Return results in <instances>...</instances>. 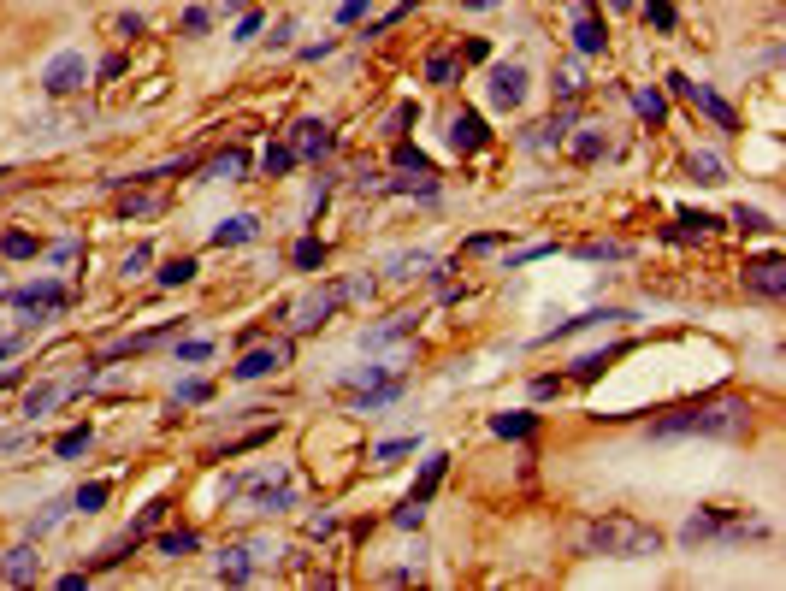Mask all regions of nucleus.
I'll return each mask as SVG.
<instances>
[{"label": "nucleus", "mask_w": 786, "mask_h": 591, "mask_svg": "<svg viewBox=\"0 0 786 591\" xmlns=\"http://www.w3.org/2000/svg\"><path fill=\"white\" fill-rule=\"evenodd\" d=\"M751 432V402L745 396H704L686 408H668L651 426V438H745Z\"/></svg>", "instance_id": "f257e3e1"}, {"label": "nucleus", "mask_w": 786, "mask_h": 591, "mask_svg": "<svg viewBox=\"0 0 786 591\" xmlns=\"http://www.w3.org/2000/svg\"><path fill=\"white\" fill-rule=\"evenodd\" d=\"M580 550L586 556H609V562H645L662 550V532L639 515H597L580 526Z\"/></svg>", "instance_id": "f03ea898"}, {"label": "nucleus", "mask_w": 786, "mask_h": 591, "mask_svg": "<svg viewBox=\"0 0 786 591\" xmlns=\"http://www.w3.org/2000/svg\"><path fill=\"white\" fill-rule=\"evenodd\" d=\"M668 83H674V95H680V101H692V107H698V113H704V119H710L716 131H739V113H733V107L721 101L716 89H704V83H692L686 71H674Z\"/></svg>", "instance_id": "7ed1b4c3"}, {"label": "nucleus", "mask_w": 786, "mask_h": 591, "mask_svg": "<svg viewBox=\"0 0 786 591\" xmlns=\"http://www.w3.org/2000/svg\"><path fill=\"white\" fill-rule=\"evenodd\" d=\"M745 532H763V526H745L739 509H710V515H692L686 521V544H710V538H745Z\"/></svg>", "instance_id": "20e7f679"}, {"label": "nucleus", "mask_w": 786, "mask_h": 591, "mask_svg": "<svg viewBox=\"0 0 786 591\" xmlns=\"http://www.w3.org/2000/svg\"><path fill=\"white\" fill-rule=\"evenodd\" d=\"M739 284H745L751 296H763V302H781V296H786V261H781V255H763V261H745V272H739Z\"/></svg>", "instance_id": "39448f33"}, {"label": "nucleus", "mask_w": 786, "mask_h": 591, "mask_svg": "<svg viewBox=\"0 0 786 591\" xmlns=\"http://www.w3.org/2000/svg\"><path fill=\"white\" fill-rule=\"evenodd\" d=\"M83 83H89V60H83V54H54L48 71H42V89H48V95H77Z\"/></svg>", "instance_id": "423d86ee"}, {"label": "nucleus", "mask_w": 786, "mask_h": 591, "mask_svg": "<svg viewBox=\"0 0 786 591\" xmlns=\"http://www.w3.org/2000/svg\"><path fill=\"white\" fill-rule=\"evenodd\" d=\"M278 367H290V343H255L231 373H237V379H272Z\"/></svg>", "instance_id": "0eeeda50"}, {"label": "nucleus", "mask_w": 786, "mask_h": 591, "mask_svg": "<svg viewBox=\"0 0 786 591\" xmlns=\"http://www.w3.org/2000/svg\"><path fill=\"white\" fill-rule=\"evenodd\" d=\"M290 148H296V160H320V154H331V148H337V136H331L326 119H302V125H296V136H290Z\"/></svg>", "instance_id": "6e6552de"}, {"label": "nucleus", "mask_w": 786, "mask_h": 591, "mask_svg": "<svg viewBox=\"0 0 786 591\" xmlns=\"http://www.w3.org/2000/svg\"><path fill=\"white\" fill-rule=\"evenodd\" d=\"M450 148H456V154H479V148H485V119L461 107L456 119H450Z\"/></svg>", "instance_id": "1a4fd4ad"}, {"label": "nucleus", "mask_w": 786, "mask_h": 591, "mask_svg": "<svg viewBox=\"0 0 786 591\" xmlns=\"http://www.w3.org/2000/svg\"><path fill=\"white\" fill-rule=\"evenodd\" d=\"M491 101H497V107H521V101H526V71L521 66H497V71H491Z\"/></svg>", "instance_id": "9d476101"}, {"label": "nucleus", "mask_w": 786, "mask_h": 591, "mask_svg": "<svg viewBox=\"0 0 786 591\" xmlns=\"http://www.w3.org/2000/svg\"><path fill=\"white\" fill-rule=\"evenodd\" d=\"M574 42H580V54H603V24L591 18V0H580V24H574Z\"/></svg>", "instance_id": "9b49d317"}, {"label": "nucleus", "mask_w": 786, "mask_h": 591, "mask_svg": "<svg viewBox=\"0 0 786 591\" xmlns=\"http://www.w3.org/2000/svg\"><path fill=\"white\" fill-rule=\"evenodd\" d=\"M12 302H24V308H60L66 290H60V284H30V290H18Z\"/></svg>", "instance_id": "f8f14e48"}, {"label": "nucleus", "mask_w": 786, "mask_h": 591, "mask_svg": "<svg viewBox=\"0 0 786 591\" xmlns=\"http://www.w3.org/2000/svg\"><path fill=\"white\" fill-rule=\"evenodd\" d=\"M337 302H343V290H326L320 302H308V308H302V320H296V326H302V331L326 326V314H331V308H337Z\"/></svg>", "instance_id": "ddd939ff"}, {"label": "nucleus", "mask_w": 786, "mask_h": 591, "mask_svg": "<svg viewBox=\"0 0 786 591\" xmlns=\"http://www.w3.org/2000/svg\"><path fill=\"white\" fill-rule=\"evenodd\" d=\"M438 479H444V456L426 461V473H420V485H414V497H408V503H414V509H426V497L438 491Z\"/></svg>", "instance_id": "4468645a"}, {"label": "nucleus", "mask_w": 786, "mask_h": 591, "mask_svg": "<svg viewBox=\"0 0 786 591\" xmlns=\"http://www.w3.org/2000/svg\"><path fill=\"white\" fill-rule=\"evenodd\" d=\"M30 574H36V550L24 544V550H12V556H6V580H12V586H24Z\"/></svg>", "instance_id": "2eb2a0df"}, {"label": "nucleus", "mask_w": 786, "mask_h": 591, "mask_svg": "<svg viewBox=\"0 0 786 591\" xmlns=\"http://www.w3.org/2000/svg\"><path fill=\"white\" fill-rule=\"evenodd\" d=\"M290 261L302 266V272H314V266H326V243H314V237H302V243L290 249Z\"/></svg>", "instance_id": "dca6fc26"}, {"label": "nucleus", "mask_w": 786, "mask_h": 591, "mask_svg": "<svg viewBox=\"0 0 786 591\" xmlns=\"http://www.w3.org/2000/svg\"><path fill=\"white\" fill-rule=\"evenodd\" d=\"M249 237H255V219H225V225L213 231V243H219V249H225V243H249Z\"/></svg>", "instance_id": "f3484780"}, {"label": "nucleus", "mask_w": 786, "mask_h": 591, "mask_svg": "<svg viewBox=\"0 0 786 591\" xmlns=\"http://www.w3.org/2000/svg\"><path fill=\"white\" fill-rule=\"evenodd\" d=\"M0 255L30 261V255H36V237H30V231H6V237H0Z\"/></svg>", "instance_id": "a211bd4d"}, {"label": "nucleus", "mask_w": 786, "mask_h": 591, "mask_svg": "<svg viewBox=\"0 0 786 591\" xmlns=\"http://www.w3.org/2000/svg\"><path fill=\"white\" fill-rule=\"evenodd\" d=\"M491 432H497V438H526V432H532V414H497Z\"/></svg>", "instance_id": "6ab92c4d"}, {"label": "nucleus", "mask_w": 786, "mask_h": 591, "mask_svg": "<svg viewBox=\"0 0 786 591\" xmlns=\"http://www.w3.org/2000/svg\"><path fill=\"white\" fill-rule=\"evenodd\" d=\"M633 107H639V113H645L651 125H662V113H668V101H662L656 89H633Z\"/></svg>", "instance_id": "aec40b11"}, {"label": "nucleus", "mask_w": 786, "mask_h": 591, "mask_svg": "<svg viewBox=\"0 0 786 591\" xmlns=\"http://www.w3.org/2000/svg\"><path fill=\"white\" fill-rule=\"evenodd\" d=\"M266 178H278V172H290V166H296V148H290V142H278V148H266Z\"/></svg>", "instance_id": "412c9836"}, {"label": "nucleus", "mask_w": 786, "mask_h": 591, "mask_svg": "<svg viewBox=\"0 0 786 591\" xmlns=\"http://www.w3.org/2000/svg\"><path fill=\"white\" fill-rule=\"evenodd\" d=\"M190 278H196V261H190V255H178V261L160 266V284H190Z\"/></svg>", "instance_id": "4be33fe9"}, {"label": "nucleus", "mask_w": 786, "mask_h": 591, "mask_svg": "<svg viewBox=\"0 0 786 591\" xmlns=\"http://www.w3.org/2000/svg\"><path fill=\"white\" fill-rule=\"evenodd\" d=\"M615 355H621V343H615V349H603V355H586V361H580V367H574V379H597V373H603V367H609V361H615Z\"/></svg>", "instance_id": "5701e85b"}, {"label": "nucleus", "mask_w": 786, "mask_h": 591, "mask_svg": "<svg viewBox=\"0 0 786 591\" xmlns=\"http://www.w3.org/2000/svg\"><path fill=\"white\" fill-rule=\"evenodd\" d=\"M692 178H698V184H721V160L716 154H698V160H692Z\"/></svg>", "instance_id": "b1692460"}, {"label": "nucleus", "mask_w": 786, "mask_h": 591, "mask_svg": "<svg viewBox=\"0 0 786 591\" xmlns=\"http://www.w3.org/2000/svg\"><path fill=\"white\" fill-rule=\"evenodd\" d=\"M645 18L656 30H674V0H645Z\"/></svg>", "instance_id": "393cba45"}, {"label": "nucleus", "mask_w": 786, "mask_h": 591, "mask_svg": "<svg viewBox=\"0 0 786 591\" xmlns=\"http://www.w3.org/2000/svg\"><path fill=\"white\" fill-rule=\"evenodd\" d=\"M450 71H456V54H444V48L426 60V77H432V83H450Z\"/></svg>", "instance_id": "a878e982"}, {"label": "nucleus", "mask_w": 786, "mask_h": 591, "mask_svg": "<svg viewBox=\"0 0 786 591\" xmlns=\"http://www.w3.org/2000/svg\"><path fill=\"white\" fill-rule=\"evenodd\" d=\"M396 166H414L420 178H432V166H426V154H420V148H408V142H396Z\"/></svg>", "instance_id": "bb28decb"}, {"label": "nucleus", "mask_w": 786, "mask_h": 591, "mask_svg": "<svg viewBox=\"0 0 786 591\" xmlns=\"http://www.w3.org/2000/svg\"><path fill=\"white\" fill-rule=\"evenodd\" d=\"M101 503H107V485H101V479L77 491V509H83V515H89V509H101Z\"/></svg>", "instance_id": "cd10ccee"}, {"label": "nucleus", "mask_w": 786, "mask_h": 591, "mask_svg": "<svg viewBox=\"0 0 786 591\" xmlns=\"http://www.w3.org/2000/svg\"><path fill=\"white\" fill-rule=\"evenodd\" d=\"M160 550H166V556H178V550H196V532H166V538H160Z\"/></svg>", "instance_id": "c85d7f7f"}, {"label": "nucleus", "mask_w": 786, "mask_h": 591, "mask_svg": "<svg viewBox=\"0 0 786 591\" xmlns=\"http://www.w3.org/2000/svg\"><path fill=\"white\" fill-rule=\"evenodd\" d=\"M219 574L237 586V580H249V562H243V550H231V562H219Z\"/></svg>", "instance_id": "c756f323"}, {"label": "nucleus", "mask_w": 786, "mask_h": 591, "mask_svg": "<svg viewBox=\"0 0 786 591\" xmlns=\"http://www.w3.org/2000/svg\"><path fill=\"white\" fill-rule=\"evenodd\" d=\"M83 444H89V426H71L66 438H60V456H77Z\"/></svg>", "instance_id": "7c9ffc66"}, {"label": "nucleus", "mask_w": 786, "mask_h": 591, "mask_svg": "<svg viewBox=\"0 0 786 591\" xmlns=\"http://www.w3.org/2000/svg\"><path fill=\"white\" fill-rule=\"evenodd\" d=\"M48 402H54V391H30L24 396V414H48Z\"/></svg>", "instance_id": "2f4dec72"}, {"label": "nucleus", "mask_w": 786, "mask_h": 591, "mask_svg": "<svg viewBox=\"0 0 786 591\" xmlns=\"http://www.w3.org/2000/svg\"><path fill=\"white\" fill-rule=\"evenodd\" d=\"M184 30H190V36H201V30H207V12H201V6H190V12H184Z\"/></svg>", "instance_id": "473e14b6"}, {"label": "nucleus", "mask_w": 786, "mask_h": 591, "mask_svg": "<svg viewBox=\"0 0 786 591\" xmlns=\"http://www.w3.org/2000/svg\"><path fill=\"white\" fill-rule=\"evenodd\" d=\"M361 12H367V0H343V12H337V18H343V24H355Z\"/></svg>", "instance_id": "72a5a7b5"}, {"label": "nucleus", "mask_w": 786, "mask_h": 591, "mask_svg": "<svg viewBox=\"0 0 786 591\" xmlns=\"http://www.w3.org/2000/svg\"><path fill=\"white\" fill-rule=\"evenodd\" d=\"M467 6H473V12H485V6H497V0H467Z\"/></svg>", "instance_id": "f704fd0d"}, {"label": "nucleus", "mask_w": 786, "mask_h": 591, "mask_svg": "<svg viewBox=\"0 0 786 591\" xmlns=\"http://www.w3.org/2000/svg\"><path fill=\"white\" fill-rule=\"evenodd\" d=\"M0 355H6V343H0Z\"/></svg>", "instance_id": "c9c22d12"}]
</instances>
